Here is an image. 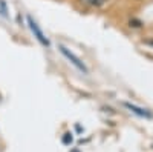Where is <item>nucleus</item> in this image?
<instances>
[{"mask_svg":"<svg viewBox=\"0 0 153 152\" xmlns=\"http://www.w3.org/2000/svg\"><path fill=\"white\" fill-rule=\"evenodd\" d=\"M58 49H60V52L63 54V57H65L72 66H75L76 69H78L80 72H83V74H89V69H87V66L84 65V61H81V58L76 57L71 49H68L66 46H63V45H58Z\"/></svg>","mask_w":153,"mask_h":152,"instance_id":"nucleus-1","label":"nucleus"},{"mask_svg":"<svg viewBox=\"0 0 153 152\" xmlns=\"http://www.w3.org/2000/svg\"><path fill=\"white\" fill-rule=\"evenodd\" d=\"M0 17H3V19H8L9 14H8V5L5 0H0Z\"/></svg>","mask_w":153,"mask_h":152,"instance_id":"nucleus-5","label":"nucleus"},{"mask_svg":"<svg viewBox=\"0 0 153 152\" xmlns=\"http://www.w3.org/2000/svg\"><path fill=\"white\" fill-rule=\"evenodd\" d=\"M28 25H29V29H31V32H32V35L35 37V40L40 43L43 48H49L51 46V42H49V39L45 35V32H43V29L38 26V23L31 17V16H28Z\"/></svg>","mask_w":153,"mask_h":152,"instance_id":"nucleus-2","label":"nucleus"},{"mask_svg":"<svg viewBox=\"0 0 153 152\" xmlns=\"http://www.w3.org/2000/svg\"><path fill=\"white\" fill-rule=\"evenodd\" d=\"M72 140H74V138H72V134L66 132L65 135H63V143H65V145H71V143H72Z\"/></svg>","mask_w":153,"mask_h":152,"instance_id":"nucleus-6","label":"nucleus"},{"mask_svg":"<svg viewBox=\"0 0 153 152\" xmlns=\"http://www.w3.org/2000/svg\"><path fill=\"white\" fill-rule=\"evenodd\" d=\"M78 2L87 8H103L109 0H78Z\"/></svg>","mask_w":153,"mask_h":152,"instance_id":"nucleus-4","label":"nucleus"},{"mask_svg":"<svg viewBox=\"0 0 153 152\" xmlns=\"http://www.w3.org/2000/svg\"><path fill=\"white\" fill-rule=\"evenodd\" d=\"M124 105V108H127L130 112H133V114H136L138 117H141V118H152L153 115H152V112L149 111V109H144V108H139V106H136V105H132V103H123Z\"/></svg>","mask_w":153,"mask_h":152,"instance_id":"nucleus-3","label":"nucleus"},{"mask_svg":"<svg viewBox=\"0 0 153 152\" xmlns=\"http://www.w3.org/2000/svg\"><path fill=\"white\" fill-rule=\"evenodd\" d=\"M72 152H78V151H72Z\"/></svg>","mask_w":153,"mask_h":152,"instance_id":"nucleus-7","label":"nucleus"}]
</instances>
